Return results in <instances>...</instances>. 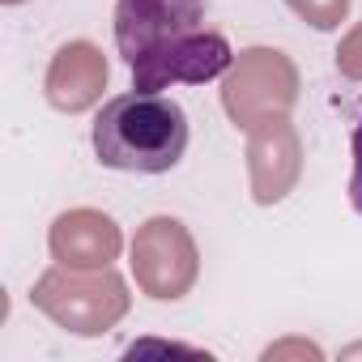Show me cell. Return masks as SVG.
Instances as JSON below:
<instances>
[{"mask_svg":"<svg viewBox=\"0 0 362 362\" xmlns=\"http://www.w3.org/2000/svg\"><path fill=\"white\" fill-rule=\"evenodd\" d=\"M188 149V111L175 98L128 90L103 103L94 119V153L111 170L162 175L175 170Z\"/></svg>","mask_w":362,"mask_h":362,"instance_id":"obj_1","label":"cell"},{"mask_svg":"<svg viewBox=\"0 0 362 362\" xmlns=\"http://www.w3.org/2000/svg\"><path fill=\"white\" fill-rule=\"evenodd\" d=\"M30 298H35V307L56 328H64L73 337H103L132 307L128 281L111 264L107 269H69V264H56V269H47L35 281Z\"/></svg>","mask_w":362,"mask_h":362,"instance_id":"obj_2","label":"cell"},{"mask_svg":"<svg viewBox=\"0 0 362 362\" xmlns=\"http://www.w3.org/2000/svg\"><path fill=\"white\" fill-rule=\"evenodd\" d=\"M298 103V69L277 47H247L222 73V107L235 128H252L269 115H290Z\"/></svg>","mask_w":362,"mask_h":362,"instance_id":"obj_3","label":"cell"},{"mask_svg":"<svg viewBox=\"0 0 362 362\" xmlns=\"http://www.w3.org/2000/svg\"><path fill=\"white\" fill-rule=\"evenodd\" d=\"M132 277L153 303H179L201 277V252L179 218H149L132 239Z\"/></svg>","mask_w":362,"mask_h":362,"instance_id":"obj_4","label":"cell"},{"mask_svg":"<svg viewBox=\"0 0 362 362\" xmlns=\"http://www.w3.org/2000/svg\"><path fill=\"white\" fill-rule=\"evenodd\" d=\"M235 52L226 43V35L218 30H188L170 43H162L158 52H149L145 60L132 64V90H170V86H205L214 77H222L230 69Z\"/></svg>","mask_w":362,"mask_h":362,"instance_id":"obj_5","label":"cell"},{"mask_svg":"<svg viewBox=\"0 0 362 362\" xmlns=\"http://www.w3.org/2000/svg\"><path fill=\"white\" fill-rule=\"evenodd\" d=\"M205 0H115V47L132 69L162 43L201 30Z\"/></svg>","mask_w":362,"mask_h":362,"instance_id":"obj_6","label":"cell"},{"mask_svg":"<svg viewBox=\"0 0 362 362\" xmlns=\"http://www.w3.org/2000/svg\"><path fill=\"white\" fill-rule=\"evenodd\" d=\"M303 175V141L290 115H269L247 128V179H252V201L277 205L294 192Z\"/></svg>","mask_w":362,"mask_h":362,"instance_id":"obj_7","label":"cell"},{"mask_svg":"<svg viewBox=\"0 0 362 362\" xmlns=\"http://www.w3.org/2000/svg\"><path fill=\"white\" fill-rule=\"evenodd\" d=\"M107 77H111L107 56H103L94 43L73 39V43H64V47L52 56L47 77H43V90H47V103H52L56 111L81 115V111H90V107L103 98Z\"/></svg>","mask_w":362,"mask_h":362,"instance_id":"obj_8","label":"cell"},{"mask_svg":"<svg viewBox=\"0 0 362 362\" xmlns=\"http://www.w3.org/2000/svg\"><path fill=\"white\" fill-rule=\"evenodd\" d=\"M47 247H52L56 264H69V269H107L119 256L124 235H119L115 218H107L103 209H69V214H60L52 222Z\"/></svg>","mask_w":362,"mask_h":362,"instance_id":"obj_9","label":"cell"},{"mask_svg":"<svg viewBox=\"0 0 362 362\" xmlns=\"http://www.w3.org/2000/svg\"><path fill=\"white\" fill-rule=\"evenodd\" d=\"M286 5L294 18H303L315 30H337L349 13V0H286Z\"/></svg>","mask_w":362,"mask_h":362,"instance_id":"obj_10","label":"cell"},{"mask_svg":"<svg viewBox=\"0 0 362 362\" xmlns=\"http://www.w3.org/2000/svg\"><path fill=\"white\" fill-rule=\"evenodd\" d=\"M337 73L345 81H362V22L341 39V47H337Z\"/></svg>","mask_w":362,"mask_h":362,"instance_id":"obj_11","label":"cell"},{"mask_svg":"<svg viewBox=\"0 0 362 362\" xmlns=\"http://www.w3.org/2000/svg\"><path fill=\"white\" fill-rule=\"evenodd\" d=\"M349 149H354V175H349V205L362 214V124L354 128V141H349Z\"/></svg>","mask_w":362,"mask_h":362,"instance_id":"obj_12","label":"cell"},{"mask_svg":"<svg viewBox=\"0 0 362 362\" xmlns=\"http://www.w3.org/2000/svg\"><path fill=\"white\" fill-rule=\"evenodd\" d=\"M281 354H311V358H320V349H315V345H303V341H286V345H273L264 358H281Z\"/></svg>","mask_w":362,"mask_h":362,"instance_id":"obj_13","label":"cell"},{"mask_svg":"<svg viewBox=\"0 0 362 362\" xmlns=\"http://www.w3.org/2000/svg\"><path fill=\"white\" fill-rule=\"evenodd\" d=\"M5 5H18V0H5Z\"/></svg>","mask_w":362,"mask_h":362,"instance_id":"obj_14","label":"cell"}]
</instances>
